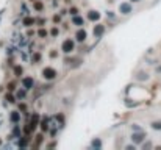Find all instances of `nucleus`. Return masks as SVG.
<instances>
[{"label": "nucleus", "mask_w": 161, "mask_h": 150, "mask_svg": "<svg viewBox=\"0 0 161 150\" xmlns=\"http://www.w3.org/2000/svg\"><path fill=\"white\" fill-rule=\"evenodd\" d=\"M45 74H47V75H45L47 78H53V77H55V72H53V71H52V72H50V71H45Z\"/></svg>", "instance_id": "1"}]
</instances>
